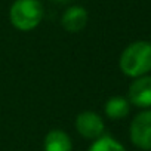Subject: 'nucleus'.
I'll return each instance as SVG.
<instances>
[{
	"label": "nucleus",
	"instance_id": "f257e3e1",
	"mask_svg": "<svg viewBox=\"0 0 151 151\" xmlns=\"http://www.w3.org/2000/svg\"><path fill=\"white\" fill-rule=\"evenodd\" d=\"M120 68L129 77H141L151 71V43L135 42L130 43L120 56Z\"/></svg>",
	"mask_w": 151,
	"mask_h": 151
},
{
	"label": "nucleus",
	"instance_id": "f03ea898",
	"mask_svg": "<svg viewBox=\"0 0 151 151\" xmlns=\"http://www.w3.org/2000/svg\"><path fill=\"white\" fill-rule=\"evenodd\" d=\"M43 6L39 0H15L9 9L11 24L21 31L34 30L43 19Z\"/></svg>",
	"mask_w": 151,
	"mask_h": 151
},
{
	"label": "nucleus",
	"instance_id": "7ed1b4c3",
	"mask_svg": "<svg viewBox=\"0 0 151 151\" xmlns=\"http://www.w3.org/2000/svg\"><path fill=\"white\" fill-rule=\"evenodd\" d=\"M130 139L141 150H151V110L139 113L130 124Z\"/></svg>",
	"mask_w": 151,
	"mask_h": 151
},
{
	"label": "nucleus",
	"instance_id": "20e7f679",
	"mask_svg": "<svg viewBox=\"0 0 151 151\" xmlns=\"http://www.w3.org/2000/svg\"><path fill=\"white\" fill-rule=\"evenodd\" d=\"M76 129L88 139H98L104 133V120L93 111H83L76 119Z\"/></svg>",
	"mask_w": 151,
	"mask_h": 151
},
{
	"label": "nucleus",
	"instance_id": "39448f33",
	"mask_svg": "<svg viewBox=\"0 0 151 151\" xmlns=\"http://www.w3.org/2000/svg\"><path fill=\"white\" fill-rule=\"evenodd\" d=\"M127 101L136 107H151V76H141L129 86Z\"/></svg>",
	"mask_w": 151,
	"mask_h": 151
},
{
	"label": "nucleus",
	"instance_id": "423d86ee",
	"mask_svg": "<svg viewBox=\"0 0 151 151\" xmlns=\"http://www.w3.org/2000/svg\"><path fill=\"white\" fill-rule=\"evenodd\" d=\"M61 24L68 33H79L88 24V12L82 6H70L61 18Z\"/></svg>",
	"mask_w": 151,
	"mask_h": 151
},
{
	"label": "nucleus",
	"instance_id": "0eeeda50",
	"mask_svg": "<svg viewBox=\"0 0 151 151\" xmlns=\"http://www.w3.org/2000/svg\"><path fill=\"white\" fill-rule=\"evenodd\" d=\"M43 148L45 151H73V142L64 130L55 129L45 136Z\"/></svg>",
	"mask_w": 151,
	"mask_h": 151
},
{
	"label": "nucleus",
	"instance_id": "6e6552de",
	"mask_svg": "<svg viewBox=\"0 0 151 151\" xmlns=\"http://www.w3.org/2000/svg\"><path fill=\"white\" fill-rule=\"evenodd\" d=\"M104 110H105L107 117H110L113 120H120V119H124L129 114L130 102L123 96H113L107 101Z\"/></svg>",
	"mask_w": 151,
	"mask_h": 151
},
{
	"label": "nucleus",
	"instance_id": "1a4fd4ad",
	"mask_svg": "<svg viewBox=\"0 0 151 151\" xmlns=\"http://www.w3.org/2000/svg\"><path fill=\"white\" fill-rule=\"evenodd\" d=\"M89 151H126L124 147L108 135H102L93 141Z\"/></svg>",
	"mask_w": 151,
	"mask_h": 151
},
{
	"label": "nucleus",
	"instance_id": "9d476101",
	"mask_svg": "<svg viewBox=\"0 0 151 151\" xmlns=\"http://www.w3.org/2000/svg\"><path fill=\"white\" fill-rule=\"evenodd\" d=\"M56 2H62L64 3V2H68V0H56Z\"/></svg>",
	"mask_w": 151,
	"mask_h": 151
}]
</instances>
